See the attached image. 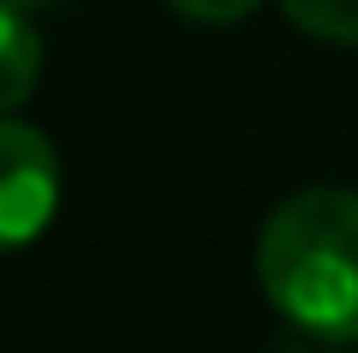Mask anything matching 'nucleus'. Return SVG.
Instances as JSON below:
<instances>
[{"label": "nucleus", "instance_id": "f257e3e1", "mask_svg": "<svg viewBox=\"0 0 358 353\" xmlns=\"http://www.w3.org/2000/svg\"><path fill=\"white\" fill-rule=\"evenodd\" d=\"M264 300L311 342H358V188H300L259 230Z\"/></svg>", "mask_w": 358, "mask_h": 353}, {"label": "nucleus", "instance_id": "f03ea898", "mask_svg": "<svg viewBox=\"0 0 358 353\" xmlns=\"http://www.w3.org/2000/svg\"><path fill=\"white\" fill-rule=\"evenodd\" d=\"M59 212V147L0 112V254L29 247Z\"/></svg>", "mask_w": 358, "mask_h": 353}, {"label": "nucleus", "instance_id": "7ed1b4c3", "mask_svg": "<svg viewBox=\"0 0 358 353\" xmlns=\"http://www.w3.org/2000/svg\"><path fill=\"white\" fill-rule=\"evenodd\" d=\"M41 83V36L18 0H0V112H18Z\"/></svg>", "mask_w": 358, "mask_h": 353}, {"label": "nucleus", "instance_id": "20e7f679", "mask_svg": "<svg viewBox=\"0 0 358 353\" xmlns=\"http://www.w3.org/2000/svg\"><path fill=\"white\" fill-rule=\"evenodd\" d=\"M294 29L317 41H341V48H358V0H282Z\"/></svg>", "mask_w": 358, "mask_h": 353}, {"label": "nucleus", "instance_id": "39448f33", "mask_svg": "<svg viewBox=\"0 0 358 353\" xmlns=\"http://www.w3.org/2000/svg\"><path fill=\"white\" fill-rule=\"evenodd\" d=\"M165 6L176 12V18H188V24H235V18H247L259 0H165Z\"/></svg>", "mask_w": 358, "mask_h": 353}, {"label": "nucleus", "instance_id": "423d86ee", "mask_svg": "<svg viewBox=\"0 0 358 353\" xmlns=\"http://www.w3.org/2000/svg\"><path fill=\"white\" fill-rule=\"evenodd\" d=\"M18 6H41V0H18Z\"/></svg>", "mask_w": 358, "mask_h": 353}]
</instances>
